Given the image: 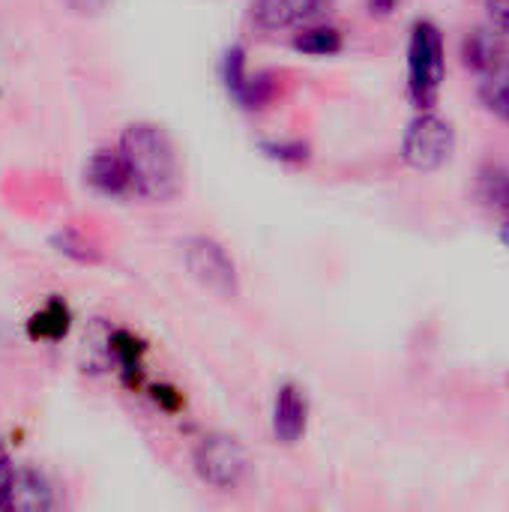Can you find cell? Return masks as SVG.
Wrapping results in <instances>:
<instances>
[{"label":"cell","mask_w":509,"mask_h":512,"mask_svg":"<svg viewBox=\"0 0 509 512\" xmlns=\"http://www.w3.org/2000/svg\"><path fill=\"white\" fill-rule=\"evenodd\" d=\"M129 186L147 201H168L180 189V162L168 135L153 123H132L120 138Z\"/></svg>","instance_id":"obj_1"},{"label":"cell","mask_w":509,"mask_h":512,"mask_svg":"<svg viewBox=\"0 0 509 512\" xmlns=\"http://www.w3.org/2000/svg\"><path fill=\"white\" fill-rule=\"evenodd\" d=\"M444 33L432 21H417L408 39V99L420 111H432L444 84Z\"/></svg>","instance_id":"obj_2"},{"label":"cell","mask_w":509,"mask_h":512,"mask_svg":"<svg viewBox=\"0 0 509 512\" xmlns=\"http://www.w3.org/2000/svg\"><path fill=\"white\" fill-rule=\"evenodd\" d=\"M453 147H456L453 126L432 111H420L402 135V159L423 174L438 171L453 156Z\"/></svg>","instance_id":"obj_3"},{"label":"cell","mask_w":509,"mask_h":512,"mask_svg":"<svg viewBox=\"0 0 509 512\" xmlns=\"http://www.w3.org/2000/svg\"><path fill=\"white\" fill-rule=\"evenodd\" d=\"M246 450L231 435H207L195 447V471L213 489H237L246 477Z\"/></svg>","instance_id":"obj_4"},{"label":"cell","mask_w":509,"mask_h":512,"mask_svg":"<svg viewBox=\"0 0 509 512\" xmlns=\"http://www.w3.org/2000/svg\"><path fill=\"white\" fill-rule=\"evenodd\" d=\"M186 255V267L189 273L210 291L222 294V297H234L237 294V270L234 261L228 258V252L207 240V237H195L183 246Z\"/></svg>","instance_id":"obj_5"},{"label":"cell","mask_w":509,"mask_h":512,"mask_svg":"<svg viewBox=\"0 0 509 512\" xmlns=\"http://www.w3.org/2000/svg\"><path fill=\"white\" fill-rule=\"evenodd\" d=\"M333 0H252V21L261 30H300L321 18Z\"/></svg>","instance_id":"obj_6"},{"label":"cell","mask_w":509,"mask_h":512,"mask_svg":"<svg viewBox=\"0 0 509 512\" xmlns=\"http://www.w3.org/2000/svg\"><path fill=\"white\" fill-rule=\"evenodd\" d=\"M306 423H309V402L306 396L294 387L285 384L276 396L273 405V432L282 444H297L306 435Z\"/></svg>","instance_id":"obj_7"},{"label":"cell","mask_w":509,"mask_h":512,"mask_svg":"<svg viewBox=\"0 0 509 512\" xmlns=\"http://www.w3.org/2000/svg\"><path fill=\"white\" fill-rule=\"evenodd\" d=\"M504 33H498L495 27H480L474 33H468L462 39V60L468 69L474 72H489L495 69L498 63L507 60V45H504Z\"/></svg>","instance_id":"obj_8"},{"label":"cell","mask_w":509,"mask_h":512,"mask_svg":"<svg viewBox=\"0 0 509 512\" xmlns=\"http://www.w3.org/2000/svg\"><path fill=\"white\" fill-rule=\"evenodd\" d=\"M0 507L9 510H27L39 512L51 507V489L48 483L36 474V471H15L9 480V489L0 501Z\"/></svg>","instance_id":"obj_9"},{"label":"cell","mask_w":509,"mask_h":512,"mask_svg":"<svg viewBox=\"0 0 509 512\" xmlns=\"http://www.w3.org/2000/svg\"><path fill=\"white\" fill-rule=\"evenodd\" d=\"M87 180L93 189H99L102 195H120L123 189H129V171L120 153H96L87 165Z\"/></svg>","instance_id":"obj_10"},{"label":"cell","mask_w":509,"mask_h":512,"mask_svg":"<svg viewBox=\"0 0 509 512\" xmlns=\"http://www.w3.org/2000/svg\"><path fill=\"white\" fill-rule=\"evenodd\" d=\"M294 51L300 54H309V57H333L345 48V39H342V30L333 27V24H306L294 33L291 39Z\"/></svg>","instance_id":"obj_11"},{"label":"cell","mask_w":509,"mask_h":512,"mask_svg":"<svg viewBox=\"0 0 509 512\" xmlns=\"http://www.w3.org/2000/svg\"><path fill=\"white\" fill-rule=\"evenodd\" d=\"M480 102L486 105L489 114L509 123V60L498 63L495 69L483 72L480 81Z\"/></svg>","instance_id":"obj_12"},{"label":"cell","mask_w":509,"mask_h":512,"mask_svg":"<svg viewBox=\"0 0 509 512\" xmlns=\"http://www.w3.org/2000/svg\"><path fill=\"white\" fill-rule=\"evenodd\" d=\"M276 96V78L270 75V72H249V78H246V84H243V90L234 96L243 108H264L270 99Z\"/></svg>","instance_id":"obj_13"},{"label":"cell","mask_w":509,"mask_h":512,"mask_svg":"<svg viewBox=\"0 0 509 512\" xmlns=\"http://www.w3.org/2000/svg\"><path fill=\"white\" fill-rule=\"evenodd\" d=\"M69 327V315L60 303H48L30 324V333L39 339H60Z\"/></svg>","instance_id":"obj_14"},{"label":"cell","mask_w":509,"mask_h":512,"mask_svg":"<svg viewBox=\"0 0 509 512\" xmlns=\"http://www.w3.org/2000/svg\"><path fill=\"white\" fill-rule=\"evenodd\" d=\"M222 78H225V87L231 96H237L249 78V66H246V51L243 45H231L225 51V60H222Z\"/></svg>","instance_id":"obj_15"},{"label":"cell","mask_w":509,"mask_h":512,"mask_svg":"<svg viewBox=\"0 0 509 512\" xmlns=\"http://www.w3.org/2000/svg\"><path fill=\"white\" fill-rule=\"evenodd\" d=\"M486 15H489V27L509 36V0H486Z\"/></svg>","instance_id":"obj_16"},{"label":"cell","mask_w":509,"mask_h":512,"mask_svg":"<svg viewBox=\"0 0 509 512\" xmlns=\"http://www.w3.org/2000/svg\"><path fill=\"white\" fill-rule=\"evenodd\" d=\"M264 150L270 156H276V159H285V162H303L306 159V144H300V141H294V144H267Z\"/></svg>","instance_id":"obj_17"},{"label":"cell","mask_w":509,"mask_h":512,"mask_svg":"<svg viewBox=\"0 0 509 512\" xmlns=\"http://www.w3.org/2000/svg\"><path fill=\"white\" fill-rule=\"evenodd\" d=\"M72 12H78V15H96V12H102L111 0H63Z\"/></svg>","instance_id":"obj_18"},{"label":"cell","mask_w":509,"mask_h":512,"mask_svg":"<svg viewBox=\"0 0 509 512\" xmlns=\"http://www.w3.org/2000/svg\"><path fill=\"white\" fill-rule=\"evenodd\" d=\"M12 465H9V456H6V450L0 447V501H3V495H6V489H9V480H12Z\"/></svg>","instance_id":"obj_19"},{"label":"cell","mask_w":509,"mask_h":512,"mask_svg":"<svg viewBox=\"0 0 509 512\" xmlns=\"http://www.w3.org/2000/svg\"><path fill=\"white\" fill-rule=\"evenodd\" d=\"M399 3H402V0H369V12L387 18V15H393V12L399 9Z\"/></svg>","instance_id":"obj_20"},{"label":"cell","mask_w":509,"mask_h":512,"mask_svg":"<svg viewBox=\"0 0 509 512\" xmlns=\"http://www.w3.org/2000/svg\"><path fill=\"white\" fill-rule=\"evenodd\" d=\"M498 237H501V243H504V246H507V249H509V219H507V222H504V225H501Z\"/></svg>","instance_id":"obj_21"}]
</instances>
